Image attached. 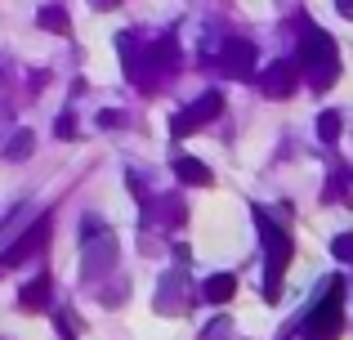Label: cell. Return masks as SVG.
<instances>
[{"instance_id":"11","label":"cell","mask_w":353,"mask_h":340,"mask_svg":"<svg viewBox=\"0 0 353 340\" xmlns=\"http://www.w3.org/2000/svg\"><path fill=\"white\" fill-rule=\"evenodd\" d=\"M36 23H41L45 32H54V36H68V32H72V18L63 14L59 5H45L41 14H36Z\"/></svg>"},{"instance_id":"8","label":"cell","mask_w":353,"mask_h":340,"mask_svg":"<svg viewBox=\"0 0 353 340\" xmlns=\"http://www.w3.org/2000/svg\"><path fill=\"white\" fill-rule=\"evenodd\" d=\"M174 174H179V183H188V188H206V183H215L210 166L197 161V157H174Z\"/></svg>"},{"instance_id":"3","label":"cell","mask_w":353,"mask_h":340,"mask_svg":"<svg viewBox=\"0 0 353 340\" xmlns=\"http://www.w3.org/2000/svg\"><path fill=\"white\" fill-rule=\"evenodd\" d=\"M300 332H304V340H336L345 332V282L340 278L327 282V296L309 309V318H304Z\"/></svg>"},{"instance_id":"2","label":"cell","mask_w":353,"mask_h":340,"mask_svg":"<svg viewBox=\"0 0 353 340\" xmlns=\"http://www.w3.org/2000/svg\"><path fill=\"white\" fill-rule=\"evenodd\" d=\"M255 224H259V242H264V260H268L264 300L277 305V296H282V273H286V264H291V237H286V228H277L264 210H255Z\"/></svg>"},{"instance_id":"6","label":"cell","mask_w":353,"mask_h":340,"mask_svg":"<svg viewBox=\"0 0 353 340\" xmlns=\"http://www.w3.org/2000/svg\"><path fill=\"white\" fill-rule=\"evenodd\" d=\"M45 242H50V219H36V224L27 228V233L18 237V242L9 246L5 255H0V269H14V264H23L27 255H36V251H41Z\"/></svg>"},{"instance_id":"13","label":"cell","mask_w":353,"mask_h":340,"mask_svg":"<svg viewBox=\"0 0 353 340\" xmlns=\"http://www.w3.org/2000/svg\"><path fill=\"white\" fill-rule=\"evenodd\" d=\"M318 134H322V143H336L340 139V112H322L318 117Z\"/></svg>"},{"instance_id":"18","label":"cell","mask_w":353,"mask_h":340,"mask_svg":"<svg viewBox=\"0 0 353 340\" xmlns=\"http://www.w3.org/2000/svg\"><path fill=\"white\" fill-rule=\"evenodd\" d=\"M90 5H94V9H117L121 0H90Z\"/></svg>"},{"instance_id":"12","label":"cell","mask_w":353,"mask_h":340,"mask_svg":"<svg viewBox=\"0 0 353 340\" xmlns=\"http://www.w3.org/2000/svg\"><path fill=\"white\" fill-rule=\"evenodd\" d=\"M32 148H36V134H32V130H14V139H9V148H5V157H9V161H23Z\"/></svg>"},{"instance_id":"14","label":"cell","mask_w":353,"mask_h":340,"mask_svg":"<svg viewBox=\"0 0 353 340\" xmlns=\"http://www.w3.org/2000/svg\"><path fill=\"white\" fill-rule=\"evenodd\" d=\"M331 255H336V260H353V233H340L336 242H331Z\"/></svg>"},{"instance_id":"16","label":"cell","mask_w":353,"mask_h":340,"mask_svg":"<svg viewBox=\"0 0 353 340\" xmlns=\"http://www.w3.org/2000/svg\"><path fill=\"white\" fill-rule=\"evenodd\" d=\"M54 134H59V139H72V134H77V121H72V117H59V126H54Z\"/></svg>"},{"instance_id":"5","label":"cell","mask_w":353,"mask_h":340,"mask_svg":"<svg viewBox=\"0 0 353 340\" xmlns=\"http://www.w3.org/2000/svg\"><path fill=\"white\" fill-rule=\"evenodd\" d=\"M295 86H300V68H295V63H273V68L259 72V90H264V99H291Z\"/></svg>"},{"instance_id":"7","label":"cell","mask_w":353,"mask_h":340,"mask_svg":"<svg viewBox=\"0 0 353 340\" xmlns=\"http://www.w3.org/2000/svg\"><path fill=\"white\" fill-rule=\"evenodd\" d=\"M219 68H224V77H250L255 72V45L250 41H224Z\"/></svg>"},{"instance_id":"10","label":"cell","mask_w":353,"mask_h":340,"mask_svg":"<svg viewBox=\"0 0 353 340\" xmlns=\"http://www.w3.org/2000/svg\"><path fill=\"white\" fill-rule=\"evenodd\" d=\"M18 305L32 309V314H36V309H45V305H50V278H45V273H41V278H32L23 291H18Z\"/></svg>"},{"instance_id":"4","label":"cell","mask_w":353,"mask_h":340,"mask_svg":"<svg viewBox=\"0 0 353 340\" xmlns=\"http://www.w3.org/2000/svg\"><path fill=\"white\" fill-rule=\"evenodd\" d=\"M219 112H224V94H219V90H206L197 103H188L183 112H174V117H170V139H188L192 130L210 126Z\"/></svg>"},{"instance_id":"15","label":"cell","mask_w":353,"mask_h":340,"mask_svg":"<svg viewBox=\"0 0 353 340\" xmlns=\"http://www.w3.org/2000/svg\"><path fill=\"white\" fill-rule=\"evenodd\" d=\"M201 340H228V318H219V323H210V332Z\"/></svg>"},{"instance_id":"17","label":"cell","mask_w":353,"mask_h":340,"mask_svg":"<svg viewBox=\"0 0 353 340\" xmlns=\"http://www.w3.org/2000/svg\"><path fill=\"white\" fill-rule=\"evenodd\" d=\"M336 9H340V18H349V23H353V0H336Z\"/></svg>"},{"instance_id":"9","label":"cell","mask_w":353,"mask_h":340,"mask_svg":"<svg viewBox=\"0 0 353 340\" xmlns=\"http://www.w3.org/2000/svg\"><path fill=\"white\" fill-rule=\"evenodd\" d=\"M237 291V278L233 273H210L206 282H201V300H210V305H228Z\"/></svg>"},{"instance_id":"1","label":"cell","mask_w":353,"mask_h":340,"mask_svg":"<svg viewBox=\"0 0 353 340\" xmlns=\"http://www.w3.org/2000/svg\"><path fill=\"white\" fill-rule=\"evenodd\" d=\"M300 72L318 94H327L340 77V54H336V41H331L322 27H304L300 36Z\"/></svg>"}]
</instances>
